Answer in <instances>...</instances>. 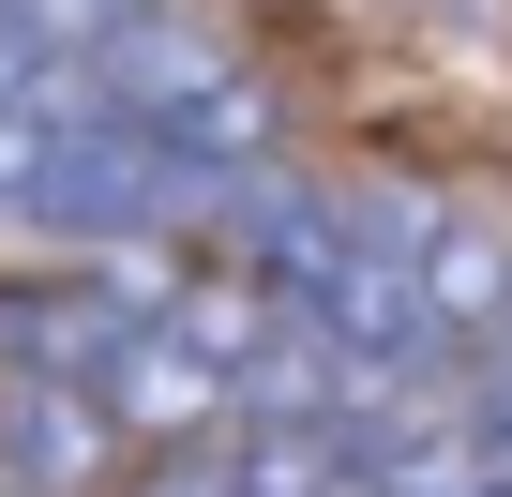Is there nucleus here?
I'll return each mask as SVG.
<instances>
[{"instance_id":"obj_1","label":"nucleus","mask_w":512,"mask_h":497,"mask_svg":"<svg viewBox=\"0 0 512 497\" xmlns=\"http://www.w3.org/2000/svg\"><path fill=\"white\" fill-rule=\"evenodd\" d=\"M166 226H196V181L136 136V121H106L91 91L46 121V166H31V226L16 241H61V257H136V241H166Z\"/></svg>"},{"instance_id":"obj_2","label":"nucleus","mask_w":512,"mask_h":497,"mask_svg":"<svg viewBox=\"0 0 512 497\" xmlns=\"http://www.w3.org/2000/svg\"><path fill=\"white\" fill-rule=\"evenodd\" d=\"M347 226L407 272V302H422L437 347H497V317H512V241L482 211H452V196H347Z\"/></svg>"},{"instance_id":"obj_3","label":"nucleus","mask_w":512,"mask_h":497,"mask_svg":"<svg viewBox=\"0 0 512 497\" xmlns=\"http://www.w3.org/2000/svg\"><path fill=\"white\" fill-rule=\"evenodd\" d=\"M106 467H121V422L91 392H61V377L0 392V482H16V497H91Z\"/></svg>"},{"instance_id":"obj_4","label":"nucleus","mask_w":512,"mask_h":497,"mask_svg":"<svg viewBox=\"0 0 512 497\" xmlns=\"http://www.w3.org/2000/svg\"><path fill=\"white\" fill-rule=\"evenodd\" d=\"M61 106H76V76L0 106V226H31V166H46V121H61Z\"/></svg>"},{"instance_id":"obj_5","label":"nucleus","mask_w":512,"mask_h":497,"mask_svg":"<svg viewBox=\"0 0 512 497\" xmlns=\"http://www.w3.org/2000/svg\"><path fill=\"white\" fill-rule=\"evenodd\" d=\"M497 377H512V317H497Z\"/></svg>"}]
</instances>
